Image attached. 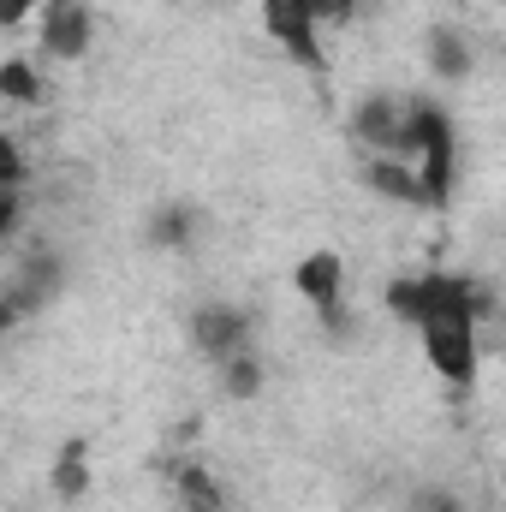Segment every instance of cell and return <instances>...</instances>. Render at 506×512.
Segmentation results:
<instances>
[{
    "instance_id": "cell-1",
    "label": "cell",
    "mask_w": 506,
    "mask_h": 512,
    "mask_svg": "<svg viewBox=\"0 0 506 512\" xmlns=\"http://www.w3.org/2000/svg\"><path fill=\"white\" fill-rule=\"evenodd\" d=\"M417 334H423V358H429V370H435L447 387H471L477 382V370H483V328L435 316V322H423Z\"/></svg>"
},
{
    "instance_id": "cell-2",
    "label": "cell",
    "mask_w": 506,
    "mask_h": 512,
    "mask_svg": "<svg viewBox=\"0 0 506 512\" xmlns=\"http://www.w3.org/2000/svg\"><path fill=\"white\" fill-rule=\"evenodd\" d=\"M262 30H268V42H280L292 54V66H304V72H322L328 66L322 24H316V0H262Z\"/></svg>"
},
{
    "instance_id": "cell-3",
    "label": "cell",
    "mask_w": 506,
    "mask_h": 512,
    "mask_svg": "<svg viewBox=\"0 0 506 512\" xmlns=\"http://www.w3.org/2000/svg\"><path fill=\"white\" fill-rule=\"evenodd\" d=\"M251 328H256L251 310H239V304H197V310H191V346H197V358H209V364L245 352V346H251Z\"/></svg>"
},
{
    "instance_id": "cell-4",
    "label": "cell",
    "mask_w": 506,
    "mask_h": 512,
    "mask_svg": "<svg viewBox=\"0 0 506 512\" xmlns=\"http://www.w3.org/2000/svg\"><path fill=\"white\" fill-rule=\"evenodd\" d=\"M36 24H42V54H48V60H84V54H90V42H96V18H90V6H84V0L42 6V12H36Z\"/></svg>"
},
{
    "instance_id": "cell-5",
    "label": "cell",
    "mask_w": 506,
    "mask_h": 512,
    "mask_svg": "<svg viewBox=\"0 0 506 512\" xmlns=\"http://www.w3.org/2000/svg\"><path fill=\"white\" fill-rule=\"evenodd\" d=\"M292 292H298L304 304H316V310L340 304V298H346V256L340 251H310L292 268Z\"/></svg>"
},
{
    "instance_id": "cell-6",
    "label": "cell",
    "mask_w": 506,
    "mask_h": 512,
    "mask_svg": "<svg viewBox=\"0 0 506 512\" xmlns=\"http://www.w3.org/2000/svg\"><path fill=\"white\" fill-rule=\"evenodd\" d=\"M352 137L364 143V155H393V143H399V96H387V90L358 96V108H352Z\"/></svg>"
},
{
    "instance_id": "cell-7",
    "label": "cell",
    "mask_w": 506,
    "mask_h": 512,
    "mask_svg": "<svg viewBox=\"0 0 506 512\" xmlns=\"http://www.w3.org/2000/svg\"><path fill=\"white\" fill-rule=\"evenodd\" d=\"M358 179L387 197V203H399V209H429V197H423V185H417V173L399 161V155H364L358 161Z\"/></svg>"
},
{
    "instance_id": "cell-8",
    "label": "cell",
    "mask_w": 506,
    "mask_h": 512,
    "mask_svg": "<svg viewBox=\"0 0 506 512\" xmlns=\"http://www.w3.org/2000/svg\"><path fill=\"white\" fill-rule=\"evenodd\" d=\"M423 54H429V72H435L441 84H459V78L477 72V42H471L459 24H429Z\"/></svg>"
},
{
    "instance_id": "cell-9",
    "label": "cell",
    "mask_w": 506,
    "mask_h": 512,
    "mask_svg": "<svg viewBox=\"0 0 506 512\" xmlns=\"http://www.w3.org/2000/svg\"><path fill=\"white\" fill-rule=\"evenodd\" d=\"M60 280H66V268H60V256H54V251L24 256V268H18V286L6 292V304H12L18 316H30V310H42V304L60 292Z\"/></svg>"
},
{
    "instance_id": "cell-10",
    "label": "cell",
    "mask_w": 506,
    "mask_h": 512,
    "mask_svg": "<svg viewBox=\"0 0 506 512\" xmlns=\"http://www.w3.org/2000/svg\"><path fill=\"white\" fill-rule=\"evenodd\" d=\"M173 501L185 512H227V483H221L209 465L179 459V465H173Z\"/></svg>"
},
{
    "instance_id": "cell-11",
    "label": "cell",
    "mask_w": 506,
    "mask_h": 512,
    "mask_svg": "<svg viewBox=\"0 0 506 512\" xmlns=\"http://www.w3.org/2000/svg\"><path fill=\"white\" fill-rule=\"evenodd\" d=\"M387 316L393 322H411V328H423L429 322V310H435V274H399V280H387Z\"/></svg>"
},
{
    "instance_id": "cell-12",
    "label": "cell",
    "mask_w": 506,
    "mask_h": 512,
    "mask_svg": "<svg viewBox=\"0 0 506 512\" xmlns=\"http://www.w3.org/2000/svg\"><path fill=\"white\" fill-rule=\"evenodd\" d=\"M48 489H54V501H84L90 495V441H60V453H54V471H48Z\"/></svg>"
},
{
    "instance_id": "cell-13",
    "label": "cell",
    "mask_w": 506,
    "mask_h": 512,
    "mask_svg": "<svg viewBox=\"0 0 506 512\" xmlns=\"http://www.w3.org/2000/svg\"><path fill=\"white\" fill-rule=\"evenodd\" d=\"M215 382H221V399L251 405L256 393H262V382H268V364L245 346V352H233V358H221V364H215Z\"/></svg>"
},
{
    "instance_id": "cell-14",
    "label": "cell",
    "mask_w": 506,
    "mask_h": 512,
    "mask_svg": "<svg viewBox=\"0 0 506 512\" xmlns=\"http://www.w3.org/2000/svg\"><path fill=\"white\" fill-rule=\"evenodd\" d=\"M197 239V209L191 203H161L149 209V245L155 251H191Z\"/></svg>"
},
{
    "instance_id": "cell-15",
    "label": "cell",
    "mask_w": 506,
    "mask_h": 512,
    "mask_svg": "<svg viewBox=\"0 0 506 512\" xmlns=\"http://www.w3.org/2000/svg\"><path fill=\"white\" fill-rule=\"evenodd\" d=\"M0 102H12V108H36L42 102V66L30 54H6L0 60Z\"/></svg>"
},
{
    "instance_id": "cell-16",
    "label": "cell",
    "mask_w": 506,
    "mask_h": 512,
    "mask_svg": "<svg viewBox=\"0 0 506 512\" xmlns=\"http://www.w3.org/2000/svg\"><path fill=\"white\" fill-rule=\"evenodd\" d=\"M24 179H30V161H24L18 137H12V131H0V191H6V185H24Z\"/></svg>"
},
{
    "instance_id": "cell-17",
    "label": "cell",
    "mask_w": 506,
    "mask_h": 512,
    "mask_svg": "<svg viewBox=\"0 0 506 512\" xmlns=\"http://www.w3.org/2000/svg\"><path fill=\"white\" fill-rule=\"evenodd\" d=\"M358 12H364V0H316L322 30H346V24H358Z\"/></svg>"
},
{
    "instance_id": "cell-18",
    "label": "cell",
    "mask_w": 506,
    "mask_h": 512,
    "mask_svg": "<svg viewBox=\"0 0 506 512\" xmlns=\"http://www.w3.org/2000/svg\"><path fill=\"white\" fill-rule=\"evenodd\" d=\"M24 209H30V203H24V185H6V191H0V245L24 227Z\"/></svg>"
},
{
    "instance_id": "cell-19",
    "label": "cell",
    "mask_w": 506,
    "mask_h": 512,
    "mask_svg": "<svg viewBox=\"0 0 506 512\" xmlns=\"http://www.w3.org/2000/svg\"><path fill=\"white\" fill-rule=\"evenodd\" d=\"M417 512H471L465 507V495H453V489H441V483H429V489H417Z\"/></svg>"
},
{
    "instance_id": "cell-20",
    "label": "cell",
    "mask_w": 506,
    "mask_h": 512,
    "mask_svg": "<svg viewBox=\"0 0 506 512\" xmlns=\"http://www.w3.org/2000/svg\"><path fill=\"white\" fill-rule=\"evenodd\" d=\"M42 6H48V0H0V30H18V24H30Z\"/></svg>"
},
{
    "instance_id": "cell-21",
    "label": "cell",
    "mask_w": 506,
    "mask_h": 512,
    "mask_svg": "<svg viewBox=\"0 0 506 512\" xmlns=\"http://www.w3.org/2000/svg\"><path fill=\"white\" fill-rule=\"evenodd\" d=\"M12 328H18V310H12V304H6V298H0V340H6V334H12Z\"/></svg>"
},
{
    "instance_id": "cell-22",
    "label": "cell",
    "mask_w": 506,
    "mask_h": 512,
    "mask_svg": "<svg viewBox=\"0 0 506 512\" xmlns=\"http://www.w3.org/2000/svg\"><path fill=\"white\" fill-rule=\"evenodd\" d=\"M48 6H66V0H48Z\"/></svg>"
}]
</instances>
